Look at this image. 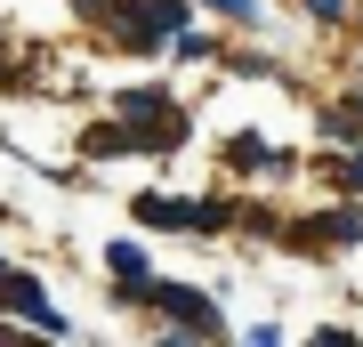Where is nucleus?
<instances>
[{
    "instance_id": "obj_3",
    "label": "nucleus",
    "mask_w": 363,
    "mask_h": 347,
    "mask_svg": "<svg viewBox=\"0 0 363 347\" xmlns=\"http://www.w3.org/2000/svg\"><path fill=\"white\" fill-rule=\"evenodd\" d=\"M138 219H145V226H210V210L169 202V194H145V202H138Z\"/></svg>"
},
{
    "instance_id": "obj_5",
    "label": "nucleus",
    "mask_w": 363,
    "mask_h": 347,
    "mask_svg": "<svg viewBox=\"0 0 363 347\" xmlns=\"http://www.w3.org/2000/svg\"><path fill=\"white\" fill-rule=\"evenodd\" d=\"M113 114H178V105H169V89H121Z\"/></svg>"
},
{
    "instance_id": "obj_7",
    "label": "nucleus",
    "mask_w": 363,
    "mask_h": 347,
    "mask_svg": "<svg viewBox=\"0 0 363 347\" xmlns=\"http://www.w3.org/2000/svg\"><path fill=\"white\" fill-rule=\"evenodd\" d=\"M210 9H226V16H242V25H250V16H259V9H250V0H210Z\"/></svg>"
},
{
    "instance_id": "obj_4",
    "label": "nucleus",
    "mask_w": 363,
    "mask_h": 347,
    "mask_svg": "<svg viewBox=\"0 0 363 347\" xmlns=\"http://www.w3.org/2000/svg\"><path fill=\"white\" fill-rule=\"evenodd\" d=\"M105 267H113V283H145V250H138V243H113Z\"/></svg>"
},
{
    "instance_id": "obj_6",
    "label": "nucleus",
    "mask_w": 363,
    "mask_h": 347,
    "mask_svg": "<svg viewBox=\"0 0 363 347\" xmlns=\"http://www.w3.org/2000/svg\"><path fill=\"white\" fill-rule=\"evenodd\" d=\"M315 16H323V25H339V16H347V0H307Z\"/></svg>"
},
{
    "instance_id": "obj_1",
    "label": "nucleus",
    "mask_w": 363,
    "mask_h": 347,
    "mask_svg": "<svg viewBox=\"0 0 363 347\" xmlns=\"http://www.w3.org/2000/svg\"><path fill=\"white\" fill-rule=\"evenodd\" d=\"M0 307L25 323V331H49V339H65V331H73V323L57 315L49 299H40V283H33V275H16V267H0Z\"/></svg>"
},
{
    "instance_id": "obj_2",
    "label": "nucleus",
    "mask_w": 363,
    "mask_h": 347,
    "mask_svg": "<svg viewBox=\"0 0 363 347\" xmlns=\"http://www.w3.org/2000/svg\"><path fill=\"white\" fill-rule=\"evenodd\" d=\"M145 307H162L186 339H218V331H226V323H218V307H210L202 291H178V283H145Z\"/></svg>"
}]
</instances>
